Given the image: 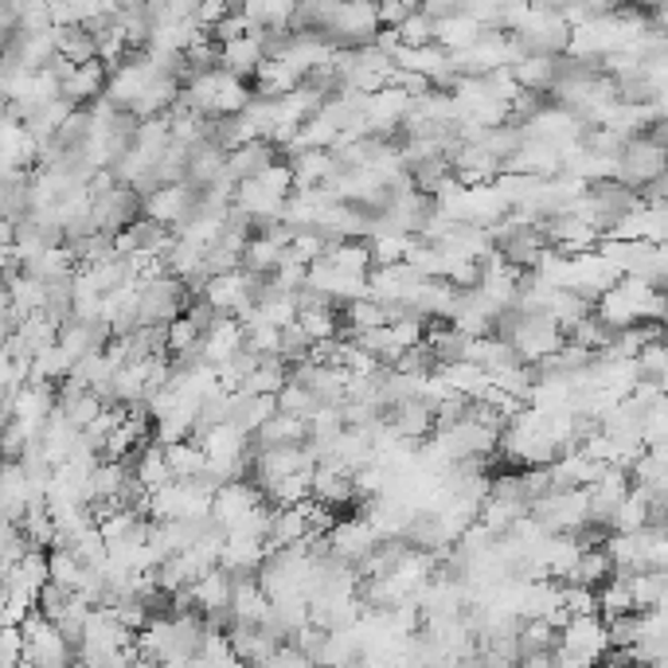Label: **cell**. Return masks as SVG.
Segmentation results:
<instances>
[{
	"label": "cell",
	"mask_w": 668,
	"mask_h": 668,
	"mask_svg": "<svg viewBox=\"0 0 668 668\" xmlns=\"http://www.w3.org/2000/svg\"><path fill=\"white\" fill-rule=\"evenodd\" d=\"M313 500L325 508H348L356 500V485H352V473L337 462H321L313 469Z\"/></svg>",
	"instance_id": "cell-7"
},
{
	"label": "cell",
	"mask_w": 668,
	"mask_h": 668,
	"mask_svg": "<svg viewBox=\"0 0 668 668\" xmlns=\"http://www.w3.org/2000/svg\"><path fill=\"white\" fill-rule=\"evenodd\" d=\"M247 668H274V665H270V660H267V665H247Z\"/></svg>",
	"instance_id": "cell-26"
},
{
	"label": "cell",
	"mask_w": 668,
	"mask_h": 668,
	"mask_svg": "<svg viewBox=\"0 0 668 668\" xmlns=\"http://www.w3.org/2000/svg\"><path fill=\"white\" fill-rule=\"evenodd\" d=\"M309 422L294 419V415H282L278 410L274 419L254 434V450H282V445H309Z\"/></svg>",
	"instance_id": "cell-13"
},
{
	"label": "cell",
	"mask_w": 668,
	"mask_h": 668,
	"mask_svg": "<svg viewBox=\"0 0 668 668\" xmlns=\"http://www.w3.org/2000/svg\"><path fill=\"white\" fill-rule=\"evenodd\" d=\"M290 165H294L297 192H317V188H325L340 172L332 152H302V157H294Z\"/></svg>",
	"instance_id": "cell-16"
},
{
	"label": "cell",
	"mask_w": 668,
	"mask_h": 668,
	"mask_svg": "<svg viewBox=\"0 0 668 668\" xmlns=\"http://www.w3.org/2000/svg\"><path fill=\"white\" fill-rule=\"evenodd\" d=\"M231 4H227V0H204V4H200V12H196V24L204 27V32H212V27H219L223 20L231 16Z\"/></svg>",
	"instance_id": "cell-24"
},
{
	"label": "cell",
	"mask_w": 668,
	"mask_h": 668,
	"mask_svg": "<svg viewBox=\"0 0 668 668\" xmlns=\"http://www.w3.org/2000/svg\"><path fill=\"white\" fill-rule=\"evenodd\" d=\"M438 375L445 380L450 395H462V399H469V403H482L492 387V375L485 372L482 364H473V360H457V364L438 367Z\"/></svg>",
	"instance_id": "cell-8"
},
{
	"label": "cell",
	"mask_w": 668,
	"mask_h": 668,
	"mask_svg": "<svg viewBox=\"0 0 668 668\" xmlns=\"http://www.w3.org/2000/svg\"><path fill=\"white\" fill-rule=\"evenodd\" d=\"M344 317V332H372V329H387L392 325V313H387L384 302L375 297H364V302H352L340 309Z\"/></svg>",
	"instance_id": "cell-19"
},
{
	"label": "cell",
	"mask_w": 668,
	"mask_h": 668,
	"mask_svg": "<svg viewBox=\"0 0 668 668\" xmlns=\"http://www.w3.org/2000/svg\"><path fill=\"white\" fill-rule=\"evenodd\" d=\"M274 161H282V152H278L270 141L242 145V149L227 152V177H231L235 184H247V180H259Z\"/></svg>",
	"instance_id": "cell-10"
},
{
	"label": "cell",
	"mask_w": 668,
	"mask_h": 668,
	"mask_svg": "<svg viewBox=\"0 0 668 668\" xmlns=\"http://www.w3.org/2000/svg\"><path fill=\"white\" fill-rule=\"evenodd\" d=\"M668 172V145L657 141L653 134H642L625 141L622 161H618V180L633 192H645L649 184H657Z\"/></svg>",
	"instance_id": "cell-1"
},
{
	"label": "cell",
	"mask_w": 668,
	"mask_h": 668,
	"mask_svg": "<svg viewBox=\"0 0 668 668\" xmlns=\"http://www.w3.org/2000/svg\"><path fill=\"white\" fill-rule=\"evenodd\" d=\"M278 410L282 415H294V419H305L309 422L317 410H321V399L309 392L305 384H297V380H290V387H285L282 395H278Z\"/></svg>",
	"instance_id": "cell-22"
},
{
	"label": "cell",
	"mask_w": 668,
	"mask_h": 668,
	"mask_svg": "<svg viewBox=\"0 0 668 668\" xmlns=\"http://www.w3.org/2000/svg\"><path fill=\"white\" fill-rule=\"evenodd\" d=\"M239 352H247V325L235 321V317H219V321L204 332L200 356H204V364L223 367V364H231Z\"/></svg>",
	"instance_id": "cell-5"
},
{
	"label": "cell",
	"mask_w": 668,
	"mask_h": 668,
	"mask_svg": "<svg viewBox=\"0 0 668 668\" xmlns=\"http://www.w3.org/2000/svg\"><path fill=\"white\" fill-rule=\"evenodd\" d=\"M482 36H485V27L477 24V20L465 16V12H462V16H454V20H445V24H438V47H442V52H450V55L477 47V44H482Z\"/></svg>",
	"instance_id": "cell-18"
},
{
	"label": "cell",
	"mask_w": 668,
	"mask_h": 668,
	"mask_svg": "<svg viewBox=\"0 0 668 668\" xmlns=\"http://www.w3.org/2000/svg\"><path fill=\"white\" fill-rule=\"evenodd\" d=\"M367 282H372V297H375V302H384V305H410V297L419 294V285L427 282V278L410 267V262H399V267H375L372 274H367Z\"/></svg>",
	"instance_id": "cell-4"
},
{
	"label": "cell",
	"mask_w": 668,
	"mask_h": 668,
	"mask_svg": "<svg viewBox=\"0 0 668 668\" xmlns=\"http://www.w3.org/2000/svg\"><path fill=\"white\" fill-rule=\"evenodd\" d=\"M415 12L419 9H415V4H403V0H395V4H380V24L392 27V32H399Z\"/></svg>",
	"instance_id": "cell-25"
},
{
	"label": "cell",
	"mask_w": 668,
	"mask_h": 668,
	"mask_svg": "<svg viewBox=\"0 0 668 668\" xmlns=\"http://www.w3.org/2000/svg\"><path fill=\"white\" fill-rule=\"evenodd\" d=\"M227 415H231L227 422H235V427H239L242 434H259V430L267 427V422L278 415V399H262V395L235 392V395H231V407H227Z\"/></svg>",
	"instance_id": "cell-12"
},
{
	"label": "cell",
	"mask_w": 668,
	"mask_h": 668,
	"mask_svg": "<svg viewBox=\"0 0 668 668\" xmlns=\"http://www.w3.org/2000/svg\"><path fill=\"white\" fill-rule=\"evenodd\" d=\"M165 450H169V465H172V477H177V482H196L200 473L207 469V454L196 438H192V442H180V445H165Z\"/></svg>",
	"instance_id": "cell-21"
},
{
	"label": "cell",
	"mask_w": 668,
	"mask_h": 668,
	"mask_svg": "<svg viewBox=\"0 0 668 668\" xmlns=\"http://www.w3.org/2000/svg\"><path fill=\"white\" fill-rule=\"evenodd\" d=\"M165 340H169V356H200V344H204V332L188 317H177V321L165 329Z\"/></svg>",
	"instance_id": "cell-23"
},
{
	"label": "cell",
	"mask_w": 668,
	"mask_h": 668,
	"mask_svg": "<svg viewBox=\"0 0 668 668\" xmlns=\"http://www.w3.org/2000/svg\"><path fill=\"white\" fill-rule=\"evenodd\" d=\"M302 75L290 67L285 59H267L262 63V71L254 75V94L259 99H274V102H282L285 94H294L297 87H302Z\"/></svg>",
	"instance_id": "cell-15"
},
{
	"label": "cell",
	"mask_w": 668,
	"mask_h": 668,
	"mask_svg": "<svg viewBox=\"0 0 668 668\" xmlns=\"http://www.w3.org/2000/svg\"><path fill=\"white\" fill-rule=\"evenodd\" d=\"M59 36V55L75 67H87V63H99V36L90 27H55Z\"/></svg>",
	"instance_id": "cell-17"
},
{
	"label": "cell",
	"mask_w": 668,
	"mask_h": 668,
	"mask_svg": "<svg viewBox=\"0 0 668 668\" xmlns=\"http://www.w3.org/2000/svg\"><path fill=\"white\" fill-rule=\"evenodd\" d=\"M267 39L259 32H250V36L235 39V44H223V59H219V71L235 75L242 82H254V75L262 71V63H267Z\"/></svg>",
	"instance_id": "cell-6"
},
{
	"label": "cell",
	"mask_w": 668,
	"mask_h": 668,
	"mask_svg": "<svg viewBox=\"0 0 668 668\" xmlns=\"http://www.w3.org/2000/svg\"><path fill=\"white\" fill-rule=\"evenodd\" d=\"M134 477H137V485L149 492H161L165 485L177 482V477H172V465H169V450H165L161 442L145 445L141 454L134 457Z\"/></svg>",
	"instance_id": "cell-14"
},
{
	"label": "cell",
	"mask_w": 668,
	"mask_h": 668,
	"mask_svg": "<svg viewBox=\"0 0 668 668\" xmlns=\"http://www.w3.org/2000/svg\"><path fill=\"white\" fill-rule=\"evenodd\" d=\"M325 262H332L337 270H348V274H372L375 270V254L367 239H352V242H332Z\"/></svg>",
	"instance_id": "cell-20"
},
{
	"label": "cell",
	"mask_w": 668,
	"mask_h": 668,
	"mask_svg": "<svg viewBox=\"0 0 668 668\" xmlns=\"http://www.w3.org/2000/svg\"><path fill=\"white\" fill-rule=\"evenodd\" d=\"M106 82H110V71L102 63H87V67H75V75L63 82V99L71 102V106L87 110L94 106L99 99H106Z\"/></svg>",
	"instance_id": "cell-9"
},
{
	"label": "cell",
	"mask_w": 668,
	"mask_h": 668,
	"mask_svg": "<svg viewBox=\"0 0 668 668\" xmlns=\"http://www.w3.org/2000/svg\"><path fill=\"white\" fill-rule=\"evenodd\" d=\"M380 544H384V535H380V528H375L367 517H348L329 532L332 555L344 563H364Z\"/></svg>",
	"instance_id": "cell-2"
},
{
	"label": "cell",
	"mask_w": 668,
	"mask_h": 668,
	"mask_svg": "<svg viewBox=\"0 0 668 668\" xmlns=\"http://www.w3.org/2000/svg\"><path fill=\"white\" fill-rule=\"evenodd\" d=\"M387 422L399 430L407 442L422 445L430 434L438 430V419H434V407H427L422 399H410V403H399V407L387 410Z\"/></svg>",
	"instance_id": "cell-11"
},
{
	"label": "cell",
	"mask_w": 668,
	"mask_h": 668,
	"mask_svg": "<svg viewBox=\"0 0 668 668\" xmlns=\"http://www.w3.org/2000/svg\"><path fill=\"white\" fill-rule=\"evenodd\" d=\"M262 500H267V492L259 489L254 482H235V485H223L219 492H215V505H212V520L215 524H223L227 532L231 528H239L242 520L254 512V508H262Z\"/></svg>",
	"instance_id": "cell-3"
}]
</instances>
